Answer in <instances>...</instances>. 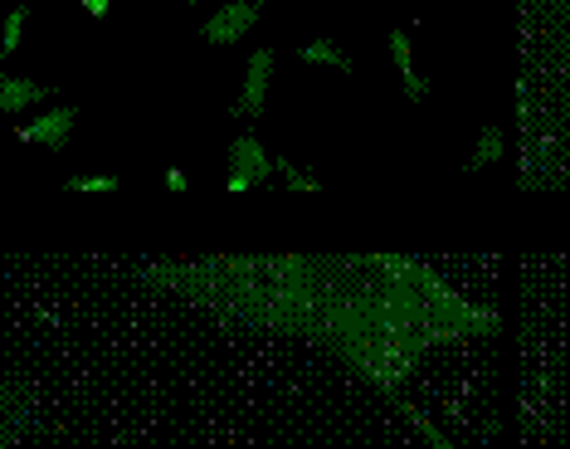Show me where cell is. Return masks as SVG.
Returning <instances> with one entry per match:
<instances>
[{
    "label": "cell",
    "mask_w": 570,
    "mask_h": 449,
    "mask_svg": "<svg viewBox=\"0 0 570 449\" xmlns=\"http://www.w3.org/2000/svg\"><path fill=\"white\" fill-rule=\"evenodd\" d=\"M137 279L225 323L313 342L381 396L430 352L498 332L492 308L410 254H210L141 264Z\"/></svg>",
    "instance_id": "1"
},
{
    "label": "cell",
    "mask_w": 570,
    "mask_h": 449,
    "mask_svg": "<svg viewBox=\"0 0 570 449\" xmlns=\"http://www.w3.org/2000/svg\"><path fill=\"white\" fill-rule=\"evenodd\" d=\"M274 176V157H268V147L258 143L254 133H239L235 143H229V157H225V191L229 196H244V191H258Z\"/></svg>",
    "instance_id": "2"
},
{
    "label": "cell",
    "mask_w": 570,
    "mask_h": 449,
    "mask_svg": "<svg viewBox=\"0 0 570 449\" xmlns=\"http://www.w3.org/2000/svg\"><path fill=\"white\" fill-rule=\"evenodd\" d=\"M30 387L16 377V371L0 367V449H20L24 435H30Z\"/></svg>",
    "instance_id": "3"
},
{
    "label": "cell",
    "mask_w": 570,
    "mask_h": 449,
    "mask_svg": "<svg viewBox=\"0 0 570 449\" xmlns=\"http://www.w3.org/2000/svg\"><path fill=\"white\" fill-rule=\"evenodd\" d=\"M274 69H278V49L274 45H258L249 64H244V84H239V118L254 123L258 113L268 108V94H274Z\"/></svg>",
    "instance_id": "4"
},
{
    "label": "cell",
    "mask_w": 570,
    "mask_h": 449,
    "mask_svg": "<svg viewBox=\"0 0 570 449\" xmlns=\"http://www.w3.org/2000/svg\"><path fill=\"white\" fill-rule=\"evenodd\" d=\"M254 25H258V6H254V0H225L215 16H205L200 40L210 49H229V45H239Z\"/></svg>",
    "instance_id": "5"
},
{
    "label": "cell",
    "mask_w": 570,
    "mask_h": 449,
    "mask_svg": "<svg viewBox=\"0 0 570 449\" xmlns=\"http://www.w3.org/2000/svg\"><path fill=\"white\" fill-rule=\"evenodd\" d=\"M73 127H79V108H40L35 118L20 123V143L45 147V152H59L73 137Z\"/></svg>",
    "instance_id": "6"
},
{
    "label": "cell",
    "mask_w": 570,
    "mask_h": 449,
    "mask_svg": "<svg viewBox=\"0 0 570 449\" xmlns=\"http://www.w3.org/2000/svg\"><path fill=\"white\" fill-rule=\"evenodd\" d=\"M391 59H395V74H400V94L410 103H424L430 98V79L420 74V64H414V40L410 30H391Z\"/></svg>",
    "instance_id": "7"
},
{
    "label": "cell",
    "mask_w": 570,
    "mask_h": 449,
    "mask_svg": "<svg viewBox=\"0 0 570 449\" xmlns=\"http://www.w3.org/2000/svg\"><path fill=\"white\" fill-rule=\"evenodd\" d=\"M49 103V84L24 79V74H0V113L20 118L24 108H45Z\"/></svg>",
    "instance_id": "8"
},
{
    "label": "cell",
    "mask_w": 570,
    "mask_h": 449,
    "mask_svg": "<svg viewBox=\"0 0 570 449\" xmlns=\"http://www.w3.org/2000/svg\"><path fill=\"white\" fill-rule=\"evenodd\" d=\"M297 59L307 64V69H336V74H352V55H346L336 40H307L297 49Z\"/></svg>",
    "instance_id": "9"
},
{
    "label": "cell",
    "mask_w": 570,
    "mask_h": 449,
    "mask_svg": "<svg viewBox=\"0 0 570 449\" xmlns=\"http://www.w3.org/2000/svg\"><path fill=\"white\" fill-rule=\"evenodd\" d=\"M274 176L288 191H297V196H317L322 182H317V172H307V166H297L293 157H274Z\"/></svg>",
    "instance_id": "10"
},
{
    "label": "cell",
    "mask_w": 570,
    "mask_h": 449,
    "mask_svg": "<svg viewBox=\"0 0 570 449\" xmlns=\"http://www.w3.org/2000/svg\"><path fill=\"white\" fill-rule=\"evenodd\" d=\"M502 157V127H483L473 137V152H469V172H488L492 162Z\"/></svg>",
    "instance_id": "11"
},
{
    "label": "cell",
    "mask_w": 570,
    "mask_h": 449,
    "mask_svg": "<svg viewBox=\"0 0 570 449\" xmlns=\"http://www.w3.org/2000/svg\"><path fill=\"white\" fill-rule=\"evenodd\" d=\"M63 186H69L73 196H118L122 191V182L112 172H83V176H69Z\"/></svg>",
    "instance_id": "12"
},
{
    "label": "cell",
    "mask_w": 570,
    "mask_h": 449,
    "mask_svg": "<svg viewBox=\"0 0 570 449\" xmlns=\"http://www.w3.org/2000/svg\"><path fill=\"white\" fill-rule=\"evenodd\" d=\"M24 30H30V10L16 6V10H6V25H0V55H16V49L24 45Z\"/></svg>",
    "instance_id": "13"
},
{
    "label": "cell",
    "mask_w": 570,
    "mask_h": 449,
    "mask_svg": "<svg viewBox=\"0 0 570 449\" xmlns=\"http://www.w3.org/2000/svg\"><path fill=\"white\" fill-rule=\"evenodd\" d=\"M79 6H83V16L102 20V16H108V10H112V6H118V0H79Z\"/></svg>",
    "instance_id": "14"
},
{
    "label": "cell",
    "mask_w": 570,
    "mask_h": 449,
    "mask_svg": "<svg viewBox=\"0 0 570 449\" xmlns=\"http://www.w3.org/2000/svg\"><path fill=\"white\" fill-rule=\"evenodd\" d=\"M166 191H186V172H176L171 166V172H166Z\"/></svg>",
    "instance_id": "15"
},
{
    "label": "cell",
    "mask_w": 570,
    "mask_h": 449,
    "mask_svg": "<svg viewBox=\"0 0 570 449\" xmlns=\"http://www.w3.org/2000/svg\"><path fill=\"white\" fill-rule=\"evenodd\" d=\"M171 6H200V0H171Z\"/></svg>",
    "instance_id": "16"
}]
</instances>
